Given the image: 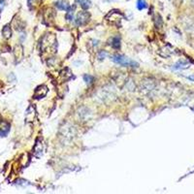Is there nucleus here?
I'll return each mask as SVG.
<instances>
[{
	"label": "nucleus",
	"mask_w": 194,
	"mask_h": 194,
	"mask_svg": "<svg viewBox=\"0 0 194 194\" xmlns=\"http://www.w3.org/2000/svg\"><path fill=\"white\" fill-rule=\"evenodd\" d=\"M112 60L114 62H116L118 64H120L122 66H128V65H133V66H136L137 64L135 62L131 61L129 58L125 57L124 56H120V55H116L112 56Z\"/></svg>",
	"instance_id": "1"
},
{
	"label": "nucleus",
	"mask_w": 194,
	"mask_h": 194,
	"mask_svg": "<svg viewBox=\"0 0 194 194\" xmlns=\"http://www.w3.org/2000/svg\"><path fill=\"white\" fill-rule=\"evenodd\" d=\"M113 43H114V44H113L114 48H117V49L119 48L120 44H119V39H118V38H115V39H114V42H113Z\"/></svg>",
	"instance_id": "7"
},
{
	"label": "nucleus",
	"mask_w": 194,
	"mask_h": 194,
	"mask_svg": "<svg viewBox=\"0 0 194 194\" xmlns=\"http://www.w3.org/2000/svg\"><path fill=\"white\" fill-rule=\"evenodd\" d=\"M89 13L86 12H81L80 14L78 15L77 17V23L79 24H85L86 22L89 21Z\"/></svg>",
	"instance_id": "2"
},
{
	"label": "nucleus",
	"mask_w": 194,
	"mask_h": 194,
	"mask_svg": "<svg viewBox=\"0 0 194 194\" xmlns=\"http://www.w3.org/2000/svg\"><path fill=\"white\" fill-rule=\"evenodd\" d=\"M80 3H81V6L84 9H89L91 6L90 0H80Z\"/></svg>",
	"instance_id": "5"
},
{
	"label": "nucleus",
	"mask_w": 194,
	"mask_h": 194,
	"mask_svg": "<svg viewBox=\"0 0 194 194\" xmlns=\"http://www.w3.org/2000/svg\"><path fill=\"white\" fill-rule=\"evenodd\" d=\"M56 7L59 9V10H69L70 9V5L68 4V2L64 1V0H60V1H57L56 2Z\"/></svg>",
	"instance_id": "3"
},
{
	"label": "nucleus",
	"mask_w": 194,
	"mask_h": 194,
	"mask_svg": "<svg viewBox=\"0 0 194 194\" xmlns=\"http://www.w3.org/2000/svg\"><path fill=\"white\" fill-rule=\"evenodd\" d=\"M147 7H148V5H147V2L145 0H138L137 1V8L139 10H143Z\"/></svg>",
	"instance_id": "4"
},
{
	"label": "nucleus",
	"mask_w": 194,
	"mask_h": 194,
	"mask_svg": "<svg viewBox=\"0 0 194 194\" xmlns=\"http://www.w3.org/2000/svg\"><path fill=\"white\" fill-rule=\"evenodd\" d=\"M84 80H85V82L86 84H90V83L92 82L93 78H92L90 75H85V76H84Z\"/></svg>",
	"instance_id": "6"
}]
</instances>
